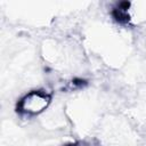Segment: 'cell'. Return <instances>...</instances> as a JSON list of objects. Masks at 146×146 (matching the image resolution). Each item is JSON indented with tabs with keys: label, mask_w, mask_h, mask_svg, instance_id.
Listing matches in <instances>:
<instances>
[{
	"label": "cell",
	"mask_w": 146,
	"mask_h": 146,
	"mask_svg": "<svg viewBox=\"0 0 146 146\" xmlns=\"http://www.w3.org/2000/svg\"><path fill=\"white\" fill-rule=\"evenodd\" d=\"M50 97L42 91H32L27 94L19 103V110L27 115L42 113L49 105Z\"/></svg>",
	"instance_id": "cell-1"
},
{
	"label": "cell",
	"mask_w": 146,
	"mask_h": 146,
	"mask_svg": "<svg viewBox=\"0 0 146 146\" xmlns=\"http://www.w3.org/2000/svg\"><path fill=\"white\" fill-rule=\"evenodd\" d=\"M130 19L135 23H141L146 21V2H135L130 7Z\"/></svg>",
	"instance_id": "cell-2"
}]
</instances>
